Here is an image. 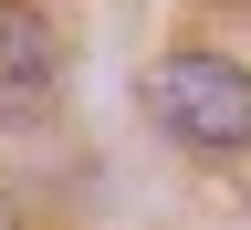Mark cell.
<instances>
[{
	"mask_svg": "<svg viewBox=\"0 0 251 230\" xmlns=\"http://www.w3.org/2000/svg\"><path fill=\"white\" fill-rule=\"evenodd\" d=\"M147 115L188 157H241L251 147V74L220 52H168V63H147Z\"/></svg>",
	"mask_w": 251,
	"mask_h": 230,
	"instance_id": "cell-1",
	"label": "cell"
},
{
	"mask_svg": "<svg viewBox=\"0 0 251 230\" xmlns=\"http://www.w3.org/2000/svg\"><path fill=\"white\" fill-rule=\"evenodd\" d=\"M52 84H63V42H52V21L21 11V0H0V115L52 105Z\"/></svg>",
	"mask_w": 251,
	"mask_h": 230,
	"instance_id": "cell-2",
	"label": "cell"
}]
</instances>
